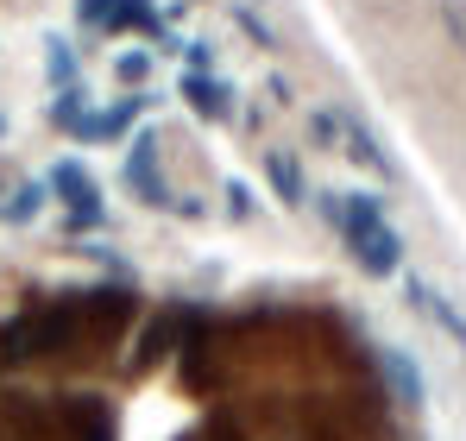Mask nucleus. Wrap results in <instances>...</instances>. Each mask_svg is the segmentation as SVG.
<instances>
[{
  "mask_svg": "<svg viewBox=\"0 0 466 441\" xmlns=\"http://www.w3.org/2000/svg\"><path fill=\"white\" fill-rule=\"evenodd\" d=\"M139 114H146V95H127V101H114V108H88L82 88H76V95H57V101H51V120H57L70 139H120Z\"/></svg>",
  "mask_w": 466,
  "mask_h": 441,
  "instance_id": "f03ea898",
  "label": "nucleus"
},
{
  "mask_svg": "<svg viewBox=\"0 0 466 441\" xmlns=\"http://www.w3.org/2000/svg\"><path fill=\"white\" fill-rule=\"evenodd\" d=\"M321 215L347 233V246H353V259H360L366 272H379V278H385V272H397L403 240L390 233L385 209H379L372 196H321Z\"/></svg>",
  "mask_w": 466,
  "mask_h": 441,
  "instance_id": "f257e3e1",
  "label": "nucleus"
},
{
  "mask_svg": "<svg viewBox=\"0 0 466 441\" xmlns=\"http://www.w3.org/2000/svg\"><path fill=\"white\" fill-rule=\"evenodd\" d=\"M45 51H51V57H45V64H51V82H64V95H76L82 82H76V57H70V45H57V38H51Z\"/></svg>",
  "mask_w": 466,
  "mask_h": 441,
  "instance_id": "1a4fd4ad",
  "label": "nucleus"
},
{
  "mask_svg": "<svg viewBox=\"0 0 466 441\" xmlns=\"http://www.w3.org/2000/svg\"><path fill=\"white\" fill-rule=\"evenodd\" d=\"M183 95L202 120H233V88L215 70H183Z\"/></svg>",
  "mask_w": 466,
  "mask_h": 441,
  "instance_id": "39448f33",
  "label": "nucleus"
},
{
  "mask_svg": "<svg viewBox=\"0 0 466 441\" xmlns=\"http://www.w3.org/2000/svg\"><path fill=\"white\" fill-rule=\"evenodd\" d=\"M0 215H6V220H32V215H38V183H32V190H19Z\"/></svg>",
  "mask_w": 466,
  "mask_h": 441,
  "instance_id": "9d476101",
  "label": "nucleus"
},
{
  "mask_svg": "<svg viewBox=\"0 0 466 441\" xmlns=\"http://www.w3.org/2000/svg\"><path fill=\"white\" fill-rule=\"evenodd\" d=\"M152 133H146V139H133V158H127V190H139V196H146V202H157V209H164V202H170V190H164V170H152Z\"/></svg>",
  "mask_w": 466,
  "mask_h": 441,
  "instance_id": "0eeeda50",
  "label": "nucleus"
},
{
  "mask_svg": "<svg viewBox=\"0 0 466 441\" xmlns=\"http://www.w3.org/2000/svg\"><path fill=\"white\" fill-rule=\"evenodd\" d=\"M114 76H120V82H146V76H152V57H139V51H133V57H120V64H114Z\"/></svg>",
  "mask_w": 466,
  "mask_h": 441,
  "instance_id": "9b49d317",
  "label": "nucleus"
},
{
  "mask_svg": "<svg viewBox=\"0 0 466 441\" xmlns=\"http://www.w3.org/2000/svg\"><path fill=\"white\" fill-rule=\"evenodd\" d=\"M315 133H321V139H340V158H353V164L390 177V158L379 151V139H372L360 120H347V114H315Z\"/></svg>",
  "mask_w": 466,
  "mask_h": 441,
  "instance_id": "20e7f679",
  "label": "nucleus"
},
{
  "mask_svg": "<svg viewBox=\"0 0 466 441\" xmlns=\"http://www.w3.org/2000/svg\"><path fill=\"white\" fill-rule=\"evenodd\" d=\"M82 26H95V32H146V38H170V26H164V13H157L152 0H76Z\"/></svg>",
  "mask_w": 466,
  "mask_h": 441,
  "instance_id": "7ed1b4c3",
  "label": "nucleus"
},
{
  "mask_svg": "<svg viewBox=\"0 0 466 441\" xmlns=\"http://www.w3.org/2000/svg\"><path fill=\"white\" fill-rule=\"evenodd\" d=\"M265 170H271V183L284 190V202H303V170H297V158H290V151H271V158H265Z\"/></svg>",
  "mask_w": 466,
  "mask_h": 441,
  "instance_id": "6e6552de",
  "label": "nucleus"
},
{
  "mask_svg": "<svg viewBox=\"0 0 466 441\" xmlns=\"http://www.w3.org/2000/svg\"><path fill=\"white\" fill-rule=\"evenodd\" d=\"M51 183H57V196H70V215H76L82 227H95V220H101V190H95V177L82 170L76 158H70V164H57V177H51Z\"/></svg>",
  "mask_w": 466,
  "mask_h": 441,
  "instance_id": "423d86ee",
  "label": "nucleus"
}]
</instances>
